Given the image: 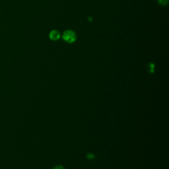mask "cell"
I'll return each instance as SVG.
<instances>
[{"instance_id": "3", "label": "cell", "mask_w": 169, "mask_h": 169, "mask_svg": "<svg viewBox=\"0 0 169 169\" xmlns=\"http://www.w3.org/2000/svg\"><path fill=\"white\" fill-rule=\"evenodd\" d=\"M159 3H160L161 4L165 5V4H167L168 0H159Z\"/></svg>"}, {"instance_id": "1", "label": "cell", "mask_w": 169, "mask_h": 169, "mask_svg": "<svg viewBox=\"0 0 169 169\" xmlns=\"http://www.w3.org/2000/svg\"><path fill=\"white\" fill-rule=\"evenodd\" d=\"M63 39L68 42H73L76 39V35L71 31H67L63 34Z\"/></svg>"}, {"instance_id": "2", "label": "cell", "mask_w": 169, "mask_h": 169, "mask_svg": "<svg viewBox=\"0 0 169 169\" xmlns=\"http://www.w3.org/2000/svg\"><path fill=\"white\" fill-rule=\"evenodd\" d=\"M50 37L51 39H52L54 40H58L60 38V34L58 31H53L50 33Z\"/></svg>"}, {"instance_id": "4", "label": "cell", "mask_w": 169, "mask_h": 169, "mask_svg": "<svg viewBox=\"0 0 169 169\" xmlns=\"http://www.w3.org/2000/svg\"><path fill=\"white\" fill-rule=\"evenodd\" d=\"M87 157L89 159H92V158H94V155H92V154H91V153H89V154H88V155H87Z\"/></svg>"}, {"instance_id": "5", "label": "cell", "mask_w": 169, "mask_h": 169, "mask_svg": "<svg viewBox=\"0 0 169 169\" xmlns=\"http://www.w3.org/2000/svg\"><path fill=\"white\" fill-rule=\"evenodd\" d=\"M53 169H64V168L62 166H57V167H54Z\"/></svg>"}]
</instances>
